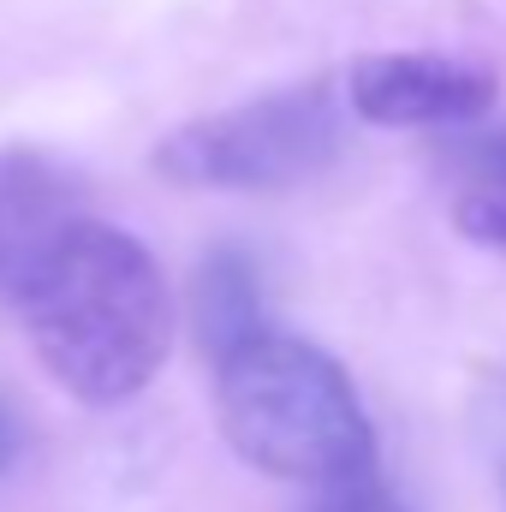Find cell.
I'll return each instance as SVG.
<instances>
[{
  "label": "cell",
  "instance_id": "5",
  "mask_svg": "<svg viewBox=\"0 0 506 512\" xmlns=\"http://www.w3.org/2000/svg\"><path fill=\"white\" fill-rule=\"evenodd\" d=\"M84 221L78 179L42 149H0V298H24L54 245Z\"/></svg>",
  "mask_w": 506,
  "mask_h": 512
},
{
  "label": "cell",
  "instance_id": "6",
  "mask_svg": "<svg viewBox=\"0 0 506 512\" xmlns=\"http://www.w3.org/2000/svg\"><path fill=\"white\" fill-rule=\"evenodd\" d=\"M191 322L209 358H227L233 346H245L251 334H262V286L245 251H209L197 280H191Z\"/></svg>",
  "mask_w": 506,
  "mask_h": 512
},
{
  "label": "cell",
  "instance_id": "10",
  "mask_svg": "<svg viewBox=\"0 0 506 512\" xmlns=\"http://www.w3.org/2000/svg\"><path fill=\"white\" fill-rule=\"evenodd\" d=\"M18 459V423H12V411H6V399H0V471Z\"/></svg>",
  "mask_w": 506,
  "mask_h": 512
},
{
  "label": "cell",
  "instance_id": "9",
  "mask_svg": "<svg viewBox=\"0 0 506 512\" xmlns=\"http://www.w3.org/2000/svg\"><path fill=\"white\" fill-rule=\"evenodd\" d=\"M477 435H483L489 465H495V477L506 489V376H489L483 393H477Z\"/></svg>",
  "mask_w": 506,
  "mask_h": 512
},
{
  "label": "cell",
  "instance_id": "3",
  "mask_svg": "<svg viewBox=\"0 0 506 512\" xmlns=\"http://www.w3.org/2000/svg\"><path fill=\"white\" fill-rule=\"evenodd\" d=\"M346 143L340 108L322 84L274 90L245 108L203 114L155 149V173L185 191H286L322 173Z\"/></svg>",
  "mask_w": 506,
  "mask_h": 512
},
{
  "label": "cell",
  "instance_id": "1",
  "mask_svg": "<svg viewBox=\"0 0 506 512\" xmlns=\"http://www.w3.org/2000/svg\"><path fill=\"white\" fill-rule=\"evenodd\" d=\"M48 376L84 405H120L155 382L173 346V298L131 233L78 221L18 298Z\"/></svg>",
  "mask_w": 506,
  "mask_h": 512
},
{
  "label": "cell",
  "instance_id": "7",
  "mask_svg": "<svg viewBox=\"0 0 506 512\" xmlns=\"http://www.w3.org/2000/svg\"><path fill=\"white\" fill-rule=\"evenodd\" d=\"M453 221L471 245L483 251H506V137L483 149L477 173L459 185V203H453Z\"/></svg>",
  "mask_w": 506,
  "mask_h": 512
},
{
  "label": "cell",
  "instance_id": "2",
  "mask_svg": "<svg viewBox=\"0 0 506 512\" xmlns=\"http://www.w3.org/2000/svg\"><path fill=\"white\" fill-rule=\"evenodd\" d=\"M215 411L227 447L280 483H346L376 471V429L352 376L310 340L262 328L215 358Z\"/></svg>",
  "mask_w": 506,
  "mask_h": 512
},
{
  "label": "cell",
  "instance_id": "8",
  "mask_svg": "<svg viewBox=\"0 0 506 512\" xmlns=\"http://www.w3.org/2000/svg\"><path fill=\"white\" fill-rule=\"evenodd\" d=\"M304 512H405V501L381 483L376 471H364V477H346V483L316 489V501Z\"/></svg>",
  "mask_w": 506,
  "mask_h": 512
},
{
  "label": "cell",
  "instance_id": "4",
  "mask_svg": "<svg viewBox=\"0 0 506 512\" xmlns=\"http://www.w3.org/2000/svg\"><path fill=\"white\" fill-rule=\"evenodd\" d=\"M495 90V72L447 54H364L346 72V102L370 126H471Z\"/></svg>",
  "mask_w": 506,
  "mask_h": 512
}]
</instances>
